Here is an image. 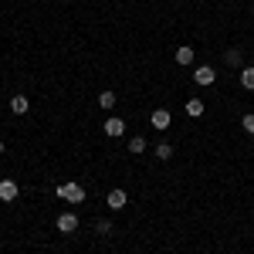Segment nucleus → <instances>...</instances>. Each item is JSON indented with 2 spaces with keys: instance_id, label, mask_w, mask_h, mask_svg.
<instances>
[{
  "instance_id": "f257e3e1",
  "label": "nucleus",
  "mask_w": 254,
  "mask_h": 254,
  "mask_svg": "<svg viewBox=\"0 0 254 254\" xmlns=\"http://www.w3.org/2000/svg\"><path fill=\"white\" fill-rule=\"evenodd\" d=\"M55 193H58L61 200H68V203H75V207H78L81 200H85V187H81V183H58V187H55Z\"/></svg>"
},
{
  "instance_id": "f03ea898",
  "label": "nucleus",
  "mask_w": 254,
  "mask_h": 254,
  "mask_svg": "<svg viewBox=\"0 0 254 254\" xmlns=\"http://www.w3.org/2000/svg\"><path fill=\"white\" fill-rule=\"evenodd\" d=\"M55 227H58L61 234H75V231H78V214H75V210H64V214L55 220Z\"/></svg>"
},
{
  "instance_id": "7ed1b4c3",
  "label": "nucleus",
  "mask_w": 254,
  "mask_h": 254,
  "mask_svg": "<svg viewBox=\"0 0 254 254\" xmlns=\"http://www.w3.org/2000/svg\"><path fill=\"white\" fill-rule=\"evenodd\" d=\"M17 193H20V187L14 180H0V200H3V203H14Z\"/></svg>"
},
{
  "instance_id": "20e7f679",
  "label": "nucleus",
  "mask_w": 254,
  "mask_h": 254,
  "mask_svg": "<svg viewBox=\"0 0 254 254\" xmlns=\"http://www.w3.org/2000/svg\"><path fill=\"white\" fill-rule=\"evenodd\" d=\"M193 81H196V85H214V81H217V71L210 68V64H200V68L193 71Z\"/></svg>"
},
{
  "instance_id": "39448f33",
  "label": "nucleus",
  "mask_w": 254,
  "mask_h": 254,
  "mask_svg": "<svg viewBox=\"0 0 254 254\" xmlns=\"http://www.w3.org/2000/svg\"><path fill=\"white\" fill-rule=\"evenodd\" d=\"M105 136H112V139H122V136H126V122H122L119 116H112L109 122H105Z\"/></svg>"
},
{
  "instance_id": "423d86ee",
  "label": "nucleus",
  "mask_w": 254,
  "mask_h": 254,
  "mask_svg": "<svg viewBox=\"0 0 254 254\" xmlns=\"http://www.w3.org/2000/svg\"><path fill=\"white\" fill-rule=\"evenodd\" d=\"M149 122H153V129H159V132H163V129H170V126H173V116H170L166 109H156Z\"/></svg>"
},
{
  "instance_id": "0eeeda50",
  "label": "nucleus",
  "mask_w": 254,
  "mask_h": 254,
  "mask_svg": "<svg viewBox=\"0 0 254 254\" xmlns=\"http://www.w3.org/2000/svg\"><path fill=\"white\" fill-rule=\"evenodd\" d=\"M126 203H129V193L126 190H112L109 193V210H122Z\"/></svg>"
},
{
  "instance_id": "6e6552de",
  "label": "nucleus",
  "mask_w": 254,
  "mask_h": 254,
  "mask_svg": "<svg viewBox=\"0 0 254 254\" xmlns=\"http://www.w3.org/2000/svg\"><path fill=\"white\" fill-rule=\"evenodd\" d=\"M116 92H112V88H105V92H102V95H98V109H105V112H112V109H116Z\"/></svg>"
},
{
  "instance_id": "1a4fd4ad",
  "label": "nucleus",
  "mask_w": 254,
  "mask_h": 254,
  "mask_svg": "<svg viewBox=\"0 0 254 254\" xmlns=\"http://www.w3.org/2000/svg\"><path fill=\"white\" fill-rule=\"evenodd\" d=\"M27 109H31V102H27L24 95H14V98H10V112H14V116H24Z\"/></svg>"
},
{
  "instance_id": "9d476101",
  "label": "nucleus",
  "mask_w": 254,
  "mask_h": 254,
  "mask_svg": "<svg viewBox=\"0 0 254 254\" xmlns=\"http://www.w3.org/2000/svg\"><path fill=\"white\" fill-rule=\"evenodd\" d=\"M176 64H193V48H176Z\"/></svg>"
},
{
  "instance_id": "9b49d317",
  "label": "nucleus",
  "mask_w": 254,
  "mask_h": 254,
  "mask_svg": "<svg viewBox=\"0 0 254 254\" xmlns=\"http://www.w3.org/2000/svg\"><path fill=\"white\" fill-rule=\"evenodd\" d=\"M129 153H132V156L146 153V136H132V139H129Z\"/></svg>"
},
{
  "instance_id": "f8f14e48",
  "label": "nucleus",
  "mask_w": 254,
  "mask_h": 254,
  "mask_svg": "<svg viewBox=\"0 0 254 254\" xmlns=\"http://www.w3.org/2000/svg\"><path fill=\"white\" fill-rule=\"evenodd\" d=\"M224 61H227L231 68H241V48H231V51H224Z\"/></svg>"
},
{
  "instance_id": "ddd939ff",
  "label": "nucleus",
  "mask_w": 254,
  "mask_h": 254,
  "mask_svg": "<svg viewBox=\"0 0 254 254\" xmlns=\"http://www.w3.org/2000/svg\"><path fill=\"white\" fill-rule=\"evenodd\" d=\"M241 85L248 92H254V68H241Z\"/></svg>"
},
{
  "instance_id": "4468645a",
  "label": "nucleus",
  "mask_w": 254,
  "mask_h": 254,
  "mask_svg": "<svg viewBox=\"0 0 254 254\" xmlns=\"http://www.w3.org/2000/svg\"><path fill=\"white\" fill-rule=\"evenodd\" d=\"M203 109H207V105H203L200 98H190V102H187V116H203Z\"/></svg>"
},
{
  "instance_id": "2eb2a0df",
  "label": "nucleus",
  "mask_w": 254,
  "mask_h": 254,
  "mask_svg": "<svg viewBox=\"0 0 254 254\" xmlns=\"http://www.w3.org/2000/svg\"><path fill=\"white\" fill-rule=\"evenodd\" d=\"M173 156V146H170V142H159L156 146V159H170Z\"/></svg>"
},
{
  "instance_id": "dca6fc26",
  "label": "nucleus",
  "mask_w": 254,
  "mask_h": 254,
  "mask_svg": "<svg viewBox=\"0 0 254 254\" xmlns=\"http://www.w3.org/2000/svg\"><path fill=\"white\" fill-rule=\"evenodd\" d=\"M241 129H244L248 136H254V112H248V116L241 119Z\"/></svg>"
},
{
  "instance_id": "f3484780",
  "label": "nucleus",
  "mask_w": 254,
  "mask_h": 254,
  "mask_svg": "<svg viewBox=\"0 0 254 254\" xmlns=\"http://www.w3.org/2000/svg\"><path fill=\"white\" fill-rule=\"evenodd\" d=\"M95 234H112V220H98V224H95Z\"/></svg>"
},
{
  "instance_id": "a211bd4d",
  "label": "nucleus",
  "mask_w": 254,
  "mask_h": 254,
  "mask_svg": "<svg viewBox=\"0 0 254 254\" xmlns=\"http://www.w3.org/2000/svg\"><path fill=\"white\" fill-rule=\"evenodd\" d=\"M0 153H3V139H0Z\"/></svg>"
}]
</instances>
